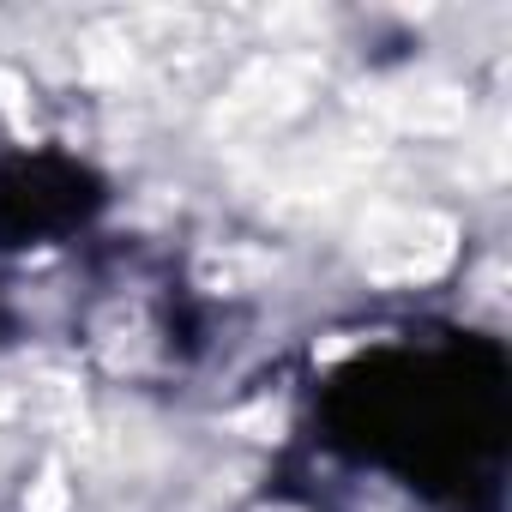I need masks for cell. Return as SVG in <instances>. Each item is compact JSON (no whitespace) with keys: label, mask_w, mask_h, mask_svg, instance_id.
Listing matches in <instances>:
<instances>
[{"label":"cell","mask_w":512,"mask_h":512,"mask_svg":"<svg viewBox=\"0 0 512 512\" xmlns=\"http://www.w3.org/2000/svg\"><path fill=\"white\" fill-rule=\"evenodd\" d=\"M476 356L482 344H452L446 356L416 362V374L398 356L356 362L332 392V422L368 458H392L422 476H464L500 452L506 428V368L494 356L482 374H470Z\"/></svg>","instance_id":"obj_1"},{"label":"cell","mask_w":512,"mask_h":512,"mask_svg":"<svg viewBox=\"0 0 512 512\" xmlns=\"http://www.w3.org/2000/svg\"><path fill=\"white\" fill-rule=\"evenodd\" d=\"M103 175L67 151L0 157V253L49 247L103 211Z\"/></svg>","instance_id":"obj_2"},{"label":"cell","mask_w":512,"mask_h":512,"mask_svg":"<svg viewBox=\"0 0 512 512\" xmlns=\"http://www.w3.org/2000/svg\"><path fill=\"white\" fill-rule=\"evenodd\" d=\"M0 344H7V320H0Z\"/></svg>","instance_id":"obj_3"}]
</instances>
